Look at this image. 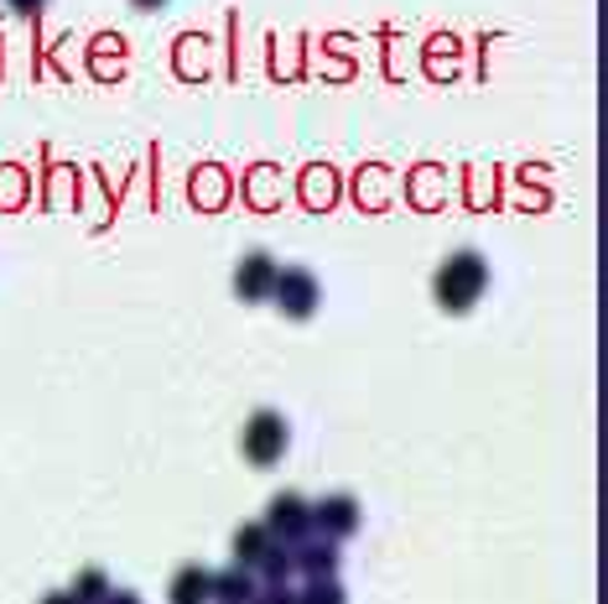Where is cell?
<instances>
[{"mask_svg": "<svg viewBox=\"0 0 608 604\" xmlns=\"http://www.w3.org/2000/svg\"><path fill=\"white\" fill-rule=\"evenodd\" d=\"M484 281H490V266L473 256V250H463V256H453L437 272V303H442V308H453V313L473 308L478 293H484Z\"/></svg>", "mask_w": 608, "mask_h": 604, "instance_id": "cell-1", "label": "cell"}, {"mask_svg": "<svg viewBox=\"0 0 608 604\" xmlns=\"http://www.w3.org/2000/svg\"><path fill=\"white\" fill-rule=\"evenodd\" d=\"M239 443H245V459H250V464H276V459L287 453V422L276 412H255Z\"/></svg>", "mask_w": 608, "mask_h": 604, "instance_id": "cell-2", "label": "cell"}, {"mask_svg": "<svg viewBox=\"0 0 608 604\" xmlns=\"http://www.w3.org/2000/svg\"><path fill=\"white\" fill-rule=\"evenodd\" d=\"M270 297L281 303V313H287V318H312V308L322 303L318 281L307 277V272H276V287H270Z\"/></svg>", "mask_w": 608, "mask_h": 604, "instance_id": "cell-3", "label": "cell"}, {"mask_svg": "<svg viewBox=\"0 0 608 604\" xmlns=\"http://www.w3.org/2000/svg\"><path fill=\"white\" fill-rule=\"evenodd\" d=\"M266 526H270V536H281V542H302V536L312 532V505H307L302 495H276L266 511Z\"/></svg>", "mask_w": 608, "mask_h": 604, "instance_id": "cell-4", "label": "cell"}, {"mask_svg": "<svg viewBox=\"0 0 608 604\" xmlns=\"http://www.w3.org/2000/svg\"><path fill=\"white\" fill-rule=\"evenodd\" d=\"M312 526H318L322 536H354L359 532V501L354 495H328L322 505H312Z\"/></svg>", "mask_w": 608, "mask_h": 604, "instance_id": "cell-5", "label": "cell"}, {"mask_svg": "<svg viewBox=\"0 0 608 604\" xmlns=\"http://www.w3.org/2000/svg\"><path fill=\"white\" fill-rule=\"evenodd\" d=\"M255 594H260V579L245 563H229L224 573H214V604H250Z\"/></svg>", "mask_w": 608, "mask_h": 604, "instance_id": "cell-6", "label": "cell"}, {"mask_svg": "<svg viewBox=\"0 0 608 604\" xmlns=\"http://www.w3.org/2000/svg\"><path fill=\"white\" fill-rule=\"evenodd\" d=\"M291 569H302L307 579H333L338 573V547L333 536H322V542H297V553H291Z\"/></svg>", "mask_w": 608, "mask_h": 604, "instance_id": "cell-7", "label": "cell"}, {"mask_svg": "<svg viewBox=\"0 0 608 604\" xmlns=\"http://www.w3.org/2000/svg\"><path fill=\"white\" fill-rule=\"evenodd\" d=\"M235 287L239 297H250V303H260V297H270V287H276V260L270 256H245L235 272Z\"/></svg>", "mask_w": 608, "mask_h": 604, "instance_id": "cell-8", "label": "cell"}, {"mask_svg": "<svg viewBox=\"0 0 608 604\" xmlns=\"http://www.w3.org/2000/svg\"><path fill=\"white\" fill-rule=\"evenodd\" d=\"M167 594H172V604H208L214 600V573L198 569V563H187V569H177Z\"/></svg>", "mask_w": 608, "mask_h": 604, "instance_id": "cell-9", "label": "cell"}, {"mask_svg": "<svg viewBox=\"0 0 608 604\" xmlns=\"http://www.w3.org/2000/svg\"><path fill=\"white\" fill-rule=\"evenodd\" d=\"M270 547H276V536H270L266 521H255V526H239V536H235V563L255 569V563H260Z\"/></svg>", "mask_w": 608, "mask_h": 604, "instance_id": "cell-10", "label": "cell"}, {"mask_svg": "<svg viewBox=\"0 0 608 604\" xmlns=\"http://www.w3.org/2000/svg\"><path fill=\"white\" fill-rule=\"evenodd\" d=\"M110 600V579H104L100 569L79 573V584H73V604H104Z\"/></svg>", "mask_w": 608, "mask_h": 604, "instance_id": "cell-11", "label": "cell"}, {"mask_svg": "<svg viewBox=\"0 0 608 604\" xmlns=\"http://www.w3.org/2000/svg\"><path fill=\"white\" fill-rule=\"evenodd\" d=\"M297 604H349L343 600V588L333 579H307V588L297 594Z\"/></svg>", "mask_w": 608, "mask_h": 604, "instance_id": "cell-12", "label": "cell"}, {"mask_svg": "<svg viewBox=\"0 0 608 604\" xmlns=\"http://www.w3.org/2000/svg\"><path fill=\"white\" fill-rule=\"evenodd\" d=\"M255 569H260V579H266V584H281V579L291 573V553H287V547H270V553L260 557Z\"/></svg>", "mask_w": 608, "mask_h": 604, "instance_id": "cell-13", "label": "cell"}, {"mask_svg": "<svg viewBox=\"0 0 608 604\" xmlns=\"http://www.w3.org/2000/svg\"><path fill=\"white\" fill-rule=\"evenodd\" d=\"M250 604H297V588H287V579H281V584H266V588H260Z\"/></svg>", "mask_w": 608, "mask_h": 604, "instance_id": "cell-14", "label": "cell"}, {"mask_svg": "<svg viewBox=\"0 0 608 604\" xmlns=\"http://www.w3.org/2000/svg\"><path fill=\"white\" fill-rule=\"evenodd\" d=\"M11 6H17V11H27V17H32V11H42V0H11Z\"/></svg>", "mask_w": 608, "mask_h": 604, "instance_id": "cell-15", "label": "cell"}, {"mask_svg": "<svg viewBox=\"0 0 608 604\" xmlns=\"http://www.w3.org/2000/svg\"><path fill=\"white\" fill-rule=\"evenodd\" d=\"M104 604H141V600H135V594H115V588H110V600H104Z\"/></svg>", "mask_w": 608, "mask_h": 604, "instance_id": "cell-16", "label": "cell"}, {"mask_svg": "<svg viewBox=\"0 0 608 604\" xmlns=\"http://www.w3.org/2000/svg\"><path fill=\"white\" fill-rule=\"evenodd\" d=\"M42 604H73V594H48Z\"/></svg>", "mask_w": 608, "mask_h": 604, "instance_id": "cell-17", "label": "cell"}, {"mask_svg": "<svg viewBox=\"0 0 608 604\" xmlns=\"http://www.w3.org/2000/svg\"><path fill=\"white\" fill-rule=\"evenodd\" d=\"M135 6H141V11H156V6H162V0H135Z\"/></svg>", "mask_w": 608, "mask_h": 604, "instance_id": "cell-18", "label": "cell"}]
</instances>
